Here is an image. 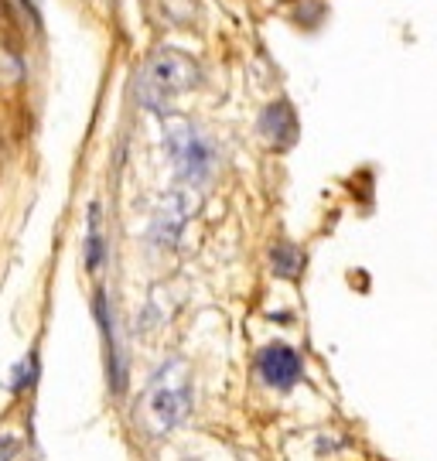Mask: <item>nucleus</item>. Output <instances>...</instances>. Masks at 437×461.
<instances>
[{
    "instance_id": "obj_6",
    "label": "nucleus",
    "mask_w": 437,
    "mask_h": 461,
    "mask_svg": "<svg viewBox=\"0 0 437 461\" xmlns=\"http://www.w3.org/2000/svg\"><path fill=\"white\" fill-rule=\"evenodd\" d=\"M93 312H96L99 331H103V342H106V376H110V386L120 393V390H123V359H120V348H116L114 314H110L106 294H96V301H93Z\"/></svg>"
},
{
    "instance_id": "obj_1",
    "label": "nucleus",
    "mask_w": 437,
    "mask_h": 461,
    "mask_svg": "<svg viewBox=\"0 0 437 461\" xmlns=\"http://www.w3.org/2000/svg\"><path fill=\"white\" fill-rule=\"evenodd\" d=\"M192 86H198V66L188 55L164 49L147 62L137 93H141V103L147 110H164L178 93H188Z\"/></svg>"
},
{
    "instance_id": "obj_8",
    "label": "nucleus",
    "mask_w": 437,
    "mask_h": 461,
    "mask_svg": "<svg viewBox=\"0 0 437 461\" xmlns=\"http://www.w3.org/2000/svg\"><path fill=\"white\" fill-rule=\"evenodd\" d=\"M270 264H274V270L280 274V277L297 280L301 277V270H305V257H301V249L280 243V247L270 249Z\"/></svg>"
},
{
    "instance_id": "obj_5",
    "label": "nucleus",
    "mask_w": 437,
    "mask_h": 461,
    "mask_svg": "<svg viewBox=\"0 0 437 461\" xmlns=\"http://www.w3.org/2000/svg\"><path fill=\"white\" fill-rule=\"evenodd\" d=\"M257 131L270 148H277V150L291 148L294 140H297V116H294L291 103H287V99L270 103V106L259 113Z\"/></svg>"
},
{
    "instance_id": "obj_9",
    "label": "nucleus",
    "mask_w": 437,
    "mask_h": 461,
    "mask_svg": "<svg viewBox=\"0 0 437 461\" xmlns=\"http://www.w3.org/2000/svg\"><path fill=\"white\" fill-rule=\"evenodd\" d=\"M86 267L99 270L103 267V236H99V205L89 209V236H86Z\"/></svg>"
},
{
    "instance_id": "obj_4",
    "label": "nucleus",
    "mask_w": 437,
    "mask_h": 461,
    "mask_svg": "<svg viewBox=\"0 0 437 461\" xmlns=\"http://www.w3.org/2000/svg\"><path fill=\"white\" fill-rule=\"evenodd\" d=\"M188 386H185V379H168L161 373V379L154 383V393H150V413H154V420L161 424V428H175L181 417L188 413Z\"/></svg>"
},
{
    "instance_id": "obj_7",
    "label": "nucleus",
    "mask_w": 437,
    "mask_h": 461,
    "mask_svg": "<svg viewBox=\"0 0 437 461\" xmlns=\"http://www.w3.org/2000/svg\"><path fill=\"white\" fill-rule=\"evenodd\" d=\"M185 222H188V198L185 195L168 198L161 205V212H158V222H154V240L158 243H175V236H178V230Z\"/></svg>"
},
{
    "instance_id": "obj_2",
    "label": "nucleus",
    "mask_w": 437,
    "mask_h": 461,
    "mask_svg": "<svg viewBox=\"0 0 437 461\" xmlns=\"http://www.w3.org/2000/svg\"><path fill=\"white\" fill-rule=\"evenodd\" d=\"M168 148H171V158H175V167L185 182H202L212 171V148L209 140L195 127H178L168 137Z\"/></svg>"
},
{
    "instance_id": "obj_3",
    "label": "nucleus",
    "mask_w": 437,
    "mask_h": 461,
    "mask_svg": "<svg viewBox=\"0 0 437 461\" xmlns=\"http://www.w3.org/2000/svg\"><path fill=\"white\" fill-rule=\"evenodd\" d=\"M301 356L294 352L291 346H284V342H274V346L259 348L257 356V373L263 376L267 386H274V390H291L294 383L301 379Z\"/></svg>"
}]
</instances>
